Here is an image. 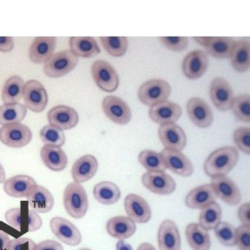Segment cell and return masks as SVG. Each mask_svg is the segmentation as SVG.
Instances as JSON below:
<instances>
[{"mask_svg": "<svg viewBox=\"0 0 250 250\" xmlns=\"http://www.w3.org/2000/svg\"><path fill=\"white\" fill-rule=\"evenodd\" d=\"M239 159L240 154L234 146L219 148L209 154L205 160L204 171L211 178L217 176H227L235 167Z\"/></svg>", "mask_w": 250, "mask_h": 250, "instance_id": "cell-1", "label": "cell"}, {"mask_svg": "<svg viewBox=\"0 0 250 250\" xmlns=\"http://www.w3.org/2000/svg\"><path fill=\"white\" fill-rule=\"evenodd\" d=\"M63 203L68 214L75 219H82L89 208L88 196L84 187L77 183L68 184L64 194Z\"/></svg>", "mask_w": 250, "mask_h": 250, "instance_id": "cell-2", "label": "cell"}, {"mask_svg": "<svg viewBox=\"0 0 250 250\" xmlns=\"http://www.w3.org/2000/svg\"><path fill=\"white\" fill-rule=\"evenodd\" d=\"M4 217L10 226L21 233L34 232L42 226L40 216L30 209L12 208L6 212Z\"/></svg>", "mask_w": 250, "mask_h": 250, "instance_id": "cell-3", "label": "cell"}, {"mask_svg": "<svg viewBox=\"0 0 250 250\" xmlns=\"http://www.w3.org/2000/svg\"><path fill=\"white\" fill-rule=\"evenodd\" d=\"M172 92L170 84L161 79H152L142 84L138 90V98L145 105L152 106L167 101Z\"/></svg>", "mask_w": 250, "mask_h": 250, "instance_id": "cell-4", "label": "cell"}, {"mask_svg": "<svg viewBox=\"0 0 250 250\" xmlns=\"http://www.w3.org/2000/svg\"><path fill=\"white\" fill-rule=\"evenodd\" d=\"M78 57L71 50L54 54L44 64V74L52 78H59L72 72L78 64Z\"/></svg>", "mask_w": 250, "mask_h": 250, "instance_id": "cell-5", "label": "cell"}, {"mask_svg": "<svg viewBox=\"0 0 250 250\" xmlns=\"http://www.w3.org/2000/svg\"><path fill=\"white\" fill-rule=\"evenodd\" d=\"M91 73L97 86L104 92H115L118 88L120 83L118 74L107 62L95 61L91 67Z\"/></svg>", "mask_w": 250, "mask_h": 250, "instance_id": "cell-6", "label": "cell"}, {"mask_svg": "<svg viewBox=\"0 0 250 250\" xmlns=\"http://www.w3.org/2000/svg\"><path fill=\"white\" fill-rule=\"evenodd\" d=\"M32 131L21 123L4 125L0 128V141L9 147H24L32 141Z\"/></svg>", "mask_w": 250, "mask_h": 250, "instance_id": "cell-7", "label": "cell"}, {"mask_svg": "<svg viewBox=\"0 0 250 250\" xmlns=\"http://www.w3.org/2000/svg\"><path fill=\"white\" fill-rule=\"evenodd\" d=\"M103 112L112 123L126 125L130 122L132 114L130 107L123 99L117 96H106L103 101Z\"/></svg>", "mask_w": 250, "mask_h": 250, "instance_id": "cell-8", "label": "cell"}, {"mask_svg": "<svg viewBox=\"0 0 250 250\" xmlns=\"http://www.w3.org/2000/svg\"><path fill=\"white\" fill-rule=\"evenodd\" d=\"M23 98L27 109L36 113L43 112L48 102L45 88L35 80H29L24 84Z\"/></svg>", "mask_w": 250, "mask_h": 250, "instance_id": "cell-9", "label": "cell"}, {"mask_svg": "<svg viewBox=\"0 0 250 250\" xmlns=\"http://www.w3.org/2000/svg\"><path fill=\"white\" fill-rule=\"evenodd\" d=\"M193 38L209 55L218 59L230 58L231 51L236 43L234 39L229 37H195Z\"/></svg>", "mask_w": 250, "mask_h": 250, "instance_id": "cell-10", "label": "cell"}, {"mask_svg": "<svg viewBox=\"0 0 250 250\" xmlns=\"http://www.w3.org/2000/svg\"><path fill=\"white\" fill-rule=\"evenodd\" d=\"M49 227L57 238L69 246H77L83 240V236L78 228L67 219L53 217L49 222Z\"/></svg>", "mask_w": 250, "mask_h": 250, "instance_id": "cell-11", "label": "cell"}, {"mask_svg": "<svg viewBox=\"0 0 250 250\" xmlns=\"http://www.w3.org/2000/svg\"><path fill=\"white\" fill-rule=\"evenodd\" d=\"M211 100L217 109L227 112L231 109L234 103V92L225 79L217 77L212 80L209 89Z\"/></svg>", "mask_w": 250, "mask_h": 250, "instance_id": "cell-12", "label": "cell"}, {"mask_svg": "<svg viewBox=\"0 0 250 250\" xmlns=\"http://www.w3.org/2000/svg\"><path fill=\"white\" fill-rule=\"evenodd\" d=\"M213 191L216 197L225 203L234 206L240 203L242 200L240 189L237 184L228 176H217L212 178Z\"/></svg>", "mask_w": 250, "mask_h": 250, "instance_id": "cell-13", "label": "cell"}, {"mask_svg": "<svg viewBox=\"0 0 250 250\" xmlns=\"http://www.w3.org/2000/svg\"><path fill=\"white\" fill-rule=\"evenodd\" d=\"M166 169L183 177H189L194 172L191 160L181 151L165 148L161 152Z\"/></svg>", "mask_w": 250, "mask_h": 250, "instance_id": "cell-14", "label": "cell"}, {"mask_svg": "<svg viewBox=\"0 0 250 250\" xmlns=\"http://www.w3.org/2000/svg\"><path fill=\"white\" fill-rule=\"evenodd\" d=\"M145 188L159 195H169L175 190V181L165 172H146L142 177Z\"/></svg>", "mask_w": 250, "mask_h": 250, "instance_id": "cell-15", "label": "cell"}, {"mask_svg": "<svg viewBox=\"0 0 250 250\" xmlns=\"http://www.w3.org/2000/svg\"><path fill=\"white\" fill-rule=\"evenodd\" d=\"M187 112L193 124L198 127H209L214 122V115L210 106L200 97L189 99L187 104Z\"/></svg>", "mask_w": 250, "mask_h": 250, "instance_id": "cell-16", "label": "cell"}, {"mask_svg": "<svg viewBox=\"0 0 250 250\" xmlns=\"http://www.w3.org/2000/svg\"><path fill=\"white\" fill-rule=\"evenodd\" d=\"M124 206L128 217L135 223H147L152 217L150 206L138 194H128L125 197Z\"/></svg>", "mask_w": 250, "mask_h": 250, "instance_id": "cell-17", "label": "cell"}, {"mask_svg": "<svg viewBox=\"0 0 250 250\" xmlns=\"http://www.w3.org/2000/svg\"><path fill=\"white\" fill-rule=\"evenodd\" d=\"M209 67V58L206 52L200 49L192 51L185 57L183 62V70L189 80L200 78Z\"/></svg>", "mask_w": 250, "mask_h": 250, "instance_id": "cell-18", "label": "cell"}, {"mask_svg": "<svg viewBox=\"0 0 250 250\" xmlns=\"http://www.w3.org/2000/svg\"><path fill=\"white\" fill-rule=\"evenodd\" d=\"M158 135L165 148L182 151L186 146V134L183 128L175 123L160 125Z\"/></svg>", "mask_w": 250, "mask_h": 250, "instance_id": "cell-19", "label": "cell"}, {"mask_svg": "<svg viewBox=\"0 0 250 250\" xmlns=\"http://www.w3.org/2000/svg\"><path fill=\"white\" fill-rule=\"evenodd\" d=\"M183 115L181 106L173 102L165 101L151 106L149 117L152 121L160 125L175 123Z\"/></svg>", "mask_w": 250, "mask_h": 250, "instance_id": "cell-20", "label": "cell"}, {"mask_svg": "<svg viewBox=\"0 0 250 250\" xmlns=\"http://www.w3.org/2000/svg\"><path fill=\"white\" fill-rule=\"evenodd\" d=\"M157 241L160 250H181V236L175 222L166 220L160 224Z\"/></svg>", "mask_w": 250, "mask_h": 250, "instance_id": "cell-21", "label": "cell"}, {"mask_svg": "<svg viewBox=\"0 0 250 250\" xmlns=\"http://www.w3.org/2000/svg\"><path fill=\"white\" fill-rule=\"evenodd\" d=\"M47 120L49 124L58 126L62 130H69L78 124L79 115L70 106L59 105L54 106L49 111Z\"/></svg>", "mask_w": 250, "mask_h": 250, "instance_id": "cell-22", "label": "cell"}, {"mask_svg": "<svg viewBox=\"0 0 250 250\" xmlns=\"http://www.w3.org/2000/svg\"><path fill=\"white\" fill-rule=\"evenodd\" d=\"M29 209L38 214H46L53 209L55 198L47 188L35 185L27 197Z\"/></svg>", "mask_w": 250, "mask_h": 250, "instance_id": "cell-23", "label": "cell"}, {"mask_svg": "<svg viewBox=\"0 0 250 250\" xmlns=\"http://www.w3.org/2000/svg\"><path fill=\"white\" fill-rule=\"evenodd\" d=\"M57 45V38L54 37H38L34 40L29 48V58L36 64H45L54 55Z\"/></svg>", "mask_w": 250, "mask_h": 250, "instance_id": "cell-24", "label": "cell"}, {"mask_svg": "<svg viewBox=\"0 0 250 250\" xmlns=\"http://www.w3.org/2000/svg\"><path fill=\"white\" fill-rule=\"evenodd\" d=\"M99 164L96 157L85 154L76 160L72 167V177L75 183L81 184L93 178L98 170Z\"/></svg>", "mask_w": 250, "mask_h": 250, "instance_id": "cell-25", "label": "cell"}, {"mask_svg": "<svg viewBox=\"0 0 250 250\" xmlns=\"http://www.w3.org/2000/svg\"><path fill=\"white\" fill-rule=\"evenodd\" d=\"M106 230L111 237L119 240H125L135 234L137 226L135 222L129 217L117 216L106 222Z\"/></svg>", "mask_w": 250, "mask_h": 250, "instance_id": "cell-26", "label": "cell"}, {"mask_svg": "<svg viewBox=\"0 0 250 250\" xmlns=\"http://www.w3.org/2000/svg\"><path fill=\"white\" fill-rule=\"evenodd\" d=\"M40 157L44 165L54 172H61L67 167V156L61 147L44 145L40 151Z\"/></svg>", "mask_w": 250, "mask_h": 250, "instance_id": "cell-27", "label": "cell"}, {"mask_svg": "<svg viewBox=\"0 0 250 250\" xmlns=\"http://www.w3.org/2000/svg\"><path fill=\"white\" fill-rule=\"evenodd\" d=\"M36 185V181L30 176L20 174L6 180L3 189L10 197L22 198L27 197L32 188Z\"/></svg>", "mask_w": 250, "mask_h": 250, "instance_id": "cell-28", "label": "cell"}, {"mask_svg": "<svg viewBox=\"0 0 250 250\" xmlns=\"http://www.w3.org/2000/svg\"><path fill=\"white\" fill-rule=\"evenodd\" d=\"M216 195L211 184L202 185L194 188L185 198V204L190 209H202L213 202H215Z\"/></svg>", "mask_w": 250, "mask_h": 250, "instance_id": "cell-29", "label": "cell"}, {"mask_svg": "<svg viewBox=\"0 0 250 250\" xmlns=\"http://www.w3.org/2000/svg\"><path fill=\"white\" fill-rule=\"evenodd\" d=\"M187 240L194 250H209L212 245L210 235L208 230L199 224L191 223L185 230Z\"/></svg>", "mask_w": 250, "mask_h": 250, "instance_id": "cell-30", "label": "cell"}, {"mask_svg": "<svg viewBox=\"0 0 250 250\" xmlns=\"http://www.w3.org/2000/svg\"><path fill=\"white\" fill-rule=\"evenodd\" d=\"M71 51L77 57L95 58L101 52L98 44L92 37H72L69 39Z\"/></svg>", "mask_w": 250, "mask_h": 250, "instance_id": "cell-31", "label": "cell"}, {"mask_svg": "<svg viewBox=\"0 0 250 250\" xmlns=\"http://www.w3.org/2000/svg\"><path fill=\"white\" fill-rule=\"evenodd\" d=\"M250 45L248 40H240L236 42L231 51V65L237 72L244 73L250 67Z\"/></svg>", "mask_w": 250, "mask_h": 250, "instance_id": "cell-32", "label": "cell"}, {"mask_svg": "<svg viewBox=\"0 0 250 250\" xmlns=\"http://www.w3.org/2000/svg\"><path fill=\"white\" fill-rule=\"evenodd\" d=\"M93 194L97 202L104 205L117 203L121 197V192L118 186L109 181L101 182L95 185Z\"/></svg>", "mask_w": 250, "mask_h": 250, "instance_id": "cell-33", "label": "cell"}, {"mask_svg": "<svg viewBox=\"0 0 250 250\" xmlns=\"http://www.w3.org/2000/svg\"><path fill=\"white\" fill-rule=\"evenodd\" d=\"M24 82L18 75L7 79L3 87L1 98L4 104H15L21 100L24 95Z\"/></svg>", "mask_w": 250, "mask_h": 250, "instance_id": "cell-34", "label": "cell"}, {"mask_svg": "<svg viewBox=\"0 0 250 250\" xmlns=\"http://www.w3.org/2000/svg\"><path fill=\"white\" fill-rule=\"evenodd\" d=\"M27 113L26 106L20 103L4 104L0 106V125L21 123Z\"/></svg>", "mask_w": 250, "mask_h": 250, "instance_id": "cell-35", "label": "cell"}, {"mask_svg": "<svg viewBox=\"0 0 250 250\" xmlns=\"http://www.w3.org/2000/svg\"><path fill=\"white\" fill-rule=\"evenodd\" d=\"M222 210L217 202H213L202 209L199 217V225L206 230H212L221 222Z\"/></svg>", "mask_w": 250, "mask_h": 250, "instance_id": "cell-36", "label": "cell"}, {"mask_svg": "<svg viewBox=\"0 0 250 250\" xmlns=\"http://www.w3.org/2000/svg\"><path fill=\"white\" fill-rule=\"evenodd\" d=\"M138 160L147 172H165L166 169L163 156L155 151L151 149L142 151L139 154Z\"/></svg>", "mask_w": 250, "mask_h": 250, "instance_id": "cell-37", "label": "cell"}, {"mask_svg": "<svg viewBox=\"0 0 250 250\" xmlns=\"http://www.w3.org/2000/svg\"><path fill=\"white\" fill-rule=\"evenodd\" d=\"M100 39L102 45L111 56L120 58L127 50L129 43L125 37H101Z\"/></svg>", "mask_w": 250, "mask_h": 250, "instance_id": "cell-38", "label": "cell"}, {"mask_svg": "<svg viewBox=\"0 0 250 250\" xmlns=\"http://www.w3.org/2000/svg\"><path fill=\"white\" fill-rule=\"evenodd\" d=\"M40 139L44 145L61 147L65 143V135L62 129L52 125H47L40 130Z\"/></svg>", "mask_w": 250, "mask_h": 250, "instance_id": "cell-39", "label": "cell"}, {"mask_svg": "<svg viewBox=\"0 0 250 250\" xmlns=\"http://www.w3.org/2000/svg\"><path fill=\"white\" fill-rule=\"evenodd\" d=\"M219 242L226 247H234L237 244V229L230 223L221 222L214 229Z\"/></svg>", "mask_w": 250, "mask_h": 250, "instance_id": "cell-40", "label": "cell"}, {"mask_svg": "<svg viewBox=\"0 0 250 250\" xmlns=\"http://www.w3.org/2000/svg\"><path fill=\"white\" fill-rule=\"evenodd\" d=\"M238 120L244 123L250 122V97L248 95H241L234 97L231 109Z\"/></svg>", "mask_w": 250, "mask_h": 250, "instance_id": "cell-41", "label": "cell"}, {"mask_svg": "<svg viewBox=\"0 0 250 250\" xmlns=\"http://www.w3.org/2000/svg\"><path fill=\"white\" fill-rule=\"evenodd\" d=\"M234 143L239 149L244 153H250V128L249 126H241L237 128L233 136Z\"/></svg>", "mask_w": 250, "mask_h": 250, "instance_id": "cell-42", "label": "cell"}, {"mask_svg": "<svg viewBox=\"0 0 250 250\" xmlns=\"http://www.w3.org/2000/svg\"><path fill=\"white\" fill-rule=\"evenodd\" d=\"M159 40L166 48L173 52H182L189 45V39L186 37H161Z\"/></svg>", "mask_w": 250, "mask_h": 250, "instance_id": "cell-43", "label": "cell"}, {"mask_svg": "<svg viewBox=\"0 0 250 250\" xmlns=\"http://www.w3.org/2000/svg\"><path fill=\"white\" fill-rule=\"evenodd\" d=\"M237 244L240 250H250V226L241 225L237 229Z\"/></svg>", "mask_w": 250, "mask_h": 250, "instance_id": "cell-44", "label": "cell"}, {"mask_svg": "<svg viewBox=\"0 0 250 250\" xmlns=\"http://www.w3.org/2000/svg\"><path fill=\"white\" fill-rule=\"evenodd\" d=\"M36 243L27 237H20L10 240L7 250H32Z\"/></svg>", "mask_w": 250, "mask_h": 250, "instance_id": "cell-45", "label": "cell"}, {"mask_svg": "<svg viewBox=\"0 0 250 250\" xmlns=\"http://www.w3.org/2000/svg\"><path fill=\"white\" fill-rule=\"evenodd\" d=\"M32 250H64L62 245L55 240H47L36 244Z\"/></svg>", "mask_w": 250, "mask_h": 250, "instance_id": "cell-46", "label": "cell"}, {"mask_svg": "<svg viewBox=\"0 0 250 250\" xmlns=\"http://www.w3.org/2000/svg\"><path fill=\"white\" fill-rule=\"evenodd\" d=\"M239 220L242 225L250 226V202L241 205L238 210Z\"/></svg>", "mask_w": 250, "mask_h": 250, "instance_id": "cell-47", "label": "cell"}, {"mask_svg": "<svg viewBox=\"0 0 250 250\" xmlns=\"http://www.w3.org/2000/svg\"><path fill=\"white\" fill-rule=\"evenodd\" d=\"M15 47L14 39L11 37H0V51L10 52Z\"/></svg>", "mask_w": 250, "mask_h": 250, "instance_id": "cell-48", "label": "cell"}, {"mask_svg": "<svg viewBox=\"0 0 250 250\" xmlns=\"http://www.w3.org/2000/svg\"><path fill=\"white\" fill-rule=\"evenodd\" d=\"M10 240L7 233L0 230V250H7Z\"/></svg>", "mask_w": 250, "mask_h": 250, "instance_id": "cell-49", "label": "cell"}, {"mask_svg": "<svg viewBox=\"0 0 250 250\" xmlns=\"http://www.w3.org/2000/svg\"><path fill=\"white\" fill-rule=\"evenodd\" d=\"M116 250H133L132 246L124 240H119L116 245Z\"/></svg>", "mask_w": 250, "mask_h": 250, "instance_id": "cell-50", "label": "cell"}, {"mask_svg": "<svg viewBox=\"0 0 250 250\" xmlns=\"http://www.w3.org/2000/svg\"><path fill=\"white\" fill-rule=\"evenodd\" d=\"M137 250H157L153 245L151 244L148 243V242H144L142 243L140 246L138 247Z\"/></svg>", "mask_w": 250, "mask_h": 250, "instance_id": "cell-51", "label": "cell"}, {"mask_svg": "<svg viewBox=\"0 0 250 250\" xmlns=\"http://www.w3.org/2000/svg\"><path fill=\"white\" fill-rule=\"evenodd\" d=\"M6 181V173L2 165L0 164V184H3Z\"/></svg>", "mask_w": 250, "mask_h": 250, "instance_id": "cell-52", "label": "cell"}, {"mask_svg": "<svg viewBox=\"0 0 250 250\" xmlns=\"http://www.w3.org/2000/svg\"><path fill=\"white\" fill-rule=\"evenodd\" d=\"M78 250H92L88 249V248H82V249H80Z\"/></svg>", "mask_w": 250, "mask_h": 250, "instance_id": "cell-53", "label": "cell"}]
</instances>
